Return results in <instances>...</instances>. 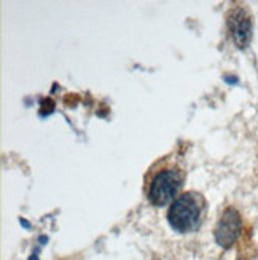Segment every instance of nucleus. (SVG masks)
Listing matches in <instances>:
<instances>
[{"mask_svg": "<svg viewBox=\"0 0 258 260\" xmlns=\"http://www.w3.org/2000/svg\"><path fill=\"white\" fill-rule=\"evenodd\" d=\"M204 209V198L196 191H187L172 201L169 212H167V220L174 230L180 233L195 232L203 222Z\"/></svg>", "mask_w": 258, "mask_h": 260, "instance_id": "nucleus-1", "label": "nucleus"}, {"mask_svg": "<svg viewBox=\"0 0 258 260\" xmlns=\"http://www.w3.org/2000/svg\"><path fill=\"white\" fill-rule=\"evenodd\" d=\"M183 184V173L175 166L160 169L150 180L149 198L155 206H164L171 203Z\"/></svg>", "mask_w": 258, "mask_h": 260, "instance_id": "nucleus-2", "label": "nucleus"}, {"mask_svg": "<svg viewBox=\"0 0 258 260\" xmlns=\"http://www.w3.org/2000/svg\"><path fill=\"white\" fill-rule=\"evenodd\" d=\"M241 225H242V220H241L239 212L234 208L225 209L215 229V241L218 243V246L228 249V247H231L236 243L241 233Z\"/></svg>", "mask_w": 258, "mask_h": 260, "instance_id": "nucleus-3", "label": "nucleus"}, {"mask_svg": "<svg viewBox=\"0 0 258 260\" xmlns=\"http://www.w3.org/2000/svg\"><path fill=\"white\" fill-rule=\"evenodd\" d=\"M227 22L236 47L238 48L247 47L252 39V19L247 11L241 7L233 8L227 16Z\"/></svg>", "mask_w": 258, "mask_h": 260, "instance_id": "nucleus-4", "label": "nucleus"}, {"mask_svg": "<svg viewBox=\"0 0 258 260\" xmlns=\"http://www.w3.org/2000/svg\"><path fill=\"white\" fill-rule=\"evenodd\" d=\"M225 80H227V82H231V85L238 83V78H234V77H225Z\"/></svg>", "mask_w": 258, "mask_h": 260, "instance_id": "nucleus-5", "label": "nucleus"}]
</instances>
